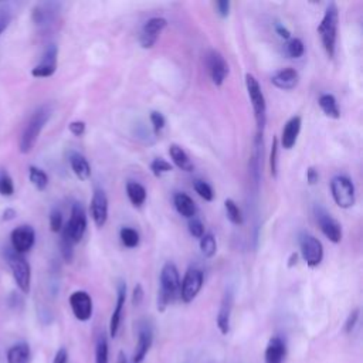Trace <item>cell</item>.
Returning <instances> with one entry per match:
<instances>
[{
    "instance_id": "6da1fadb",
    "label": "cell",
    "mask_w": 363,
    "mask_h": 363,
    "mask_svg": "<svg viewBox=\"0 0 363 363\" xmlns=\"http://www.w3.org/2000/svg\"><path fill=\"white\" fill-rule=\"evenodd\" d=\"M51 115H52V106L50 104H43L31 112L28 121L26 122V125L21 130L20 139H18V149L23 155H27L34 149V146H35L43 129L48 123Z\"/></svg>"
},
{
    "instance_id": "7a4b0ae2",
    "label": "cell",
    "mask_w": 363,
    "mask_h": 363,
    "mask_svg": "<svg viewBox=\"0 0 363 363\" xmlns=\"http://www.w3.org/2000/svg\"><path fill=\"white\" fill-rule=\"evenodd\" d=\"M180 275L173 262H166L160 271V289L157 292V311L164 309L177 298H180Z\"/></svg>"
},
{
    "instance_id": "3957f363",
    "label": "cell",
    "mask_w": 363,
    "mask_h": 363,
    "mask_svg": "<svg viewBox=\"0 0 363 363\" xmlns=\"http://www.w3.org/2000/svg\"><path fill=\"white\" fill-rule=\"evenodd\" d=\"M337 24H339V10H337V6L333 1H330L326 6L323 17L318 26V34L320 37V43L329 58L335 57Z\"/></svg>"
},
{
    "instance_id": "277c9868",
    "label": "cell",
    "mask_w": 363,
    "mask_h": 363,
    "mask_svg": "<svg viewBox=\"0 0 363 363\" xmlns=\"http://www.w3.org/2000/svg\"><path fill=\"white\" fill-rule=\"evenodd\" d=\"M245 88H247L250 102L252 105L255 125H257V133L262 135L265 123H267V102H265V96L262 94L258 79L250 72L245 74Z\"/></svg>"
},
{
    "instance_id": "5b68a950",
    "label": "cell",
    "mask_w": 363,
    "mask_h": 363,
    "mask_svg": "<svg viewBox=\"0 0 363 363\" xmlns=\"http://www.w3.org/2000/svg\"><path fill=\"white\" fill-rule=\"evenodd\" d=\"M6 261L10 267L13 279L17 285V288L23 292V294H28L30 288H31V267L28 264V261L26 259V257L23 254H18L16 251H13L11 248H7L4 252Z\"/></svg>"
},
{
    "instance_id": "8992f818",
    "label": "cell",
    "mask_w": 363,
    "mask_h": 363,
    "mask_svg": "<svg viewBox=\"0 0 363 363\" xmlns=\"http://www.w3.org/2000/svg\"><path fill=\"white\" fill-rule=\"evenodd\" d=\"M61 4L57 1H40L31 10V20L40 31H48L60 18Z\"/></svg>"
},
{
    "instance_id": "52a82bcc",
    "label": "cell",
    "mask_w": 363,
    "mask_h": 363,
    "mask_svg": "<svg viewBox=\"0 0 363 363\" xmlns=\"http://www.w3.org/2000/svg\"><path fill=\"white\" fill-rule=\"evenodd\" d=\"M330 193L336 206L340 208H350L356 201V189L347 176H335L330 180Z\"/></svg>"
},
{
    "instance_id": "ba28073f",
    "label": "cell",
    "mask_w": 363,
    "mask_h": 363,
    "mask_svg": "<svg viewBox=\"0 0 363 363\" xmlns=\"http://www.w3.org/2000/svg\"><path fill=\"white\" fill-rule=\"evenodd\" d=\"M86 225H88L86 213H85L82 204L74 203V206L71 208V216H69L68 221L64 224L61 234L65 235L68 240H71L75 245L82 240V237L86 231Z\"/></svg>"
},
{
    "instance_id": "9c48e42d",
    "label": "cell",
    "mask_w": 363,
    "mask_h": 363,
    "mask_svg": "<svg viewBox=\"0 0 363 363\" xmlns=\"http://www.w3.org/2000/svg\"><path fill=\"white\" fill-rule=\"evenodd\" d=\"M313 216L315 220L322 231V234L333 244H337L342 241L343 237V231H342V225L337 220H335L330 213H328L322 206H315L313 207Z\"/></svg>"
},
{
    "instance_id": "30bf717a",
    "label": "cell",
    "mask_w": 363,
    "mask_h": 363,
    "mask_svg": "<svg viewBox=\"0 0 363 363\" xmlns=\"http://www.w3.org/2000/svg\"><path fill=\"white\" fill-rule=\"evenodd\" d=\"M204 275L199 267H189L180 281V299L184 303H190L200 292L203 286Z\"/></svg>"
},
{
    "instance_id": "8fae6325",
    "label": "cell",
    "mask_w": 363,
    "mask_h": 363,
    "mask_svg": "<svg viewBox=\"0 0 363 363\" xmlns=\"http://www.w3.org/2000/svg\"><path fill=\"white\" fill-rule=\"evenodd\" d=\"M299 248L303 261L309 268L318 267L323 259V245L322 242L312 234H302L299 237Z\"/></svg>"
},
{
    "instance_id": "7c38bea8",
    "label": "cell",
    "mask_w": 363,
    "mask_h": 363,
    "mask_svg": "<svg viewBox=\"0 0 363 363\" xmlns=\"http://www.w3.org/2000/svg\"><path fill=\"white\" fill-rule=\"evenodd\" d=\"M35 242V231L28 224H21L10 233V248L18 254L28 252Z\"/></svg>"
},
{
    "instance_id": "4fadbf2b",
    "label": "cell",
    "mask_w": 363,
    "mask_h": 363,
    "mask_svg": "<svg viewBox=\"0 0 363 363\" xmlns=\"http://www.w3.org/2000/svg\"><path fill=\"white\" fill-rule=\"evenodd\" d=\"M72 315L75 316L77 320L79 322H86L91 319L92 312H94V303H92V298L86 291L78 289L74 291L69 298H68Z\"/></svg>"
},
{
    "instance_id": "5bb4252c",
    "label": "cell",
    "mask_w": 363,
    "mask_h": 363,
    "mask_svg": "<svg viewBox=\"0 0 363 363\" xmlns=\"http://www.w3.org/2000/svg\"><path fill=\"white\" fill-rule=\"evenodd\" d=\"M206 65H207V71L211 78V82L216 86H221L228 75V64L223 57V54L216 50L208 51V54L206 55Z\"/></svg>"
},
{
    "instance_id": "9a60e30c",
    "label": "cell",
    "mask_w": 363,
    "mask_h": 363,
    "mask_svg": "<svg viewBox=\"0 0 363 363\" xmlns=\"http://www.w3.org/2000/svg\"><path fill=\"white\" fill-rule=\"evenodd\" d=\"M57 60H58V47L55 44H50L45 48L38 64L33 67L31 75L34 78H48L54 75L57 69Z\"/></svg>"
},
{
    "instance_id": "2e32d148",
    "label": "cell",
    "mask_w": 363,
    "mask_h": 363,
    "mask_svg": "<svg viewBox=\"0 0 363 363\" xmlns=\"http://www.w3.org/2000/svg\"><path fill=\"white\" fill-rule=\"evenodd\" d=\"M166 26H167V20L163 17L149 18L143 24L139 35V44L142 45V48H152L156 44L160 33L166 28Z\"/></svg>"
},
{
    "instance_id": "e0dca14e",
    "label": "cell",
    "mask_w": 363,
    "mask_h": 363,
    "mask_svg": "<svg viewBox=\"0 0 363 363\" xmlns=\"http://www.w3.org/2000/svg\"><path fill=\"white\" fill-rule=\"evenodd\" d=\"M153 343V329L149 323H140L138 329V340L132 354V363H142Z\"/></svg>"
},
{
    "instance_id": "ac0fdd59",
    "label": "cell",
    "mask_w": 363,
    "mask_h": 363,
    "mask_svg": "<svg viewBox=\"0 0 363 363\" xmlns=\"http://www.w3.org/2000/svg\"><path fill=\"white\" fill-rule=\"evenodd\" d=\"M91 217L94 220V224L101 228L108 221V197L102 189H95L91 204H89Z\"/></svg>"
},
{
    "instance_id": "d6986e66",
    "label": "cell",
    "mask_w": 363,
    "mask_h": 363,
    "mask_svg": "<svg viewBox=\"0 0 363 363\" xmlns=\"http://www.w3.org/2000/svg\"><path fill=\"white\" fill-rule=\"evenodd\" d=\"M125 302H126V284H125V281H119L118 289H116V303H115V308H113L111 319H109V336L111 337H116V335L119 332Z\"/></svg>"
},
{
    "instance_id": "ffe728a7",
    "label": "cell",
    "mask_w": 363,
    "mask_h": 363,
    "mask_svg": "<svg viewBox=\"0 0 363 363\" xmlns=\"http://www.w3.org/2000/svg\"><path fill=\"white\" fill-rule=\"evenodd\" d=\"M233 305H234V295L233 291L228 288L225 289L220 308H218V313H217V328L220 330L221 335H227L230 332V320H231V312H233Z\"/></svg>"
},
{
    "instance_id": "44dd1931",
    "label": "cell",
    "mask_w": 363,
    "mask_h": 363,
    "mask_svg": "<svg viewBox=\"0 0 363 363\" xmlns=\"http://www.w3.org/2000/svg\"><path fill=\"white\" fill-rule=\"evenodd\" d=\"M301 126H302V119L299 115H295L292 118H289L286 121V123L282 128V133H281V140L278 143H281V146L286 150L292 149L298 140L299 132H301Z\"/></svg>"
},
{
    "instance_id": "7402d4cb",
    "label": "cell",
    "mask_w": 363,
    "mask_h": 363,
    "mask_svg": "<svg viewBox=\"0 0 363 363\" xmlns=\"http://www.w3.org/2000/svg\"><path fill=\"white\" fill-rule=\"evenodd\" d=\"M271 82L274 86H277L279 89L291 91L298 85L299 74L295 68H291V67L281 68L274 72V75L271 77Z\"/></svg>"
},
{
    "instance_id": "603a6c76",
    "label": "cell",
    "mask_w": 363,
    "mask_h": 363,
    "mask_svg": "<svg viewBox=\"0 0 363 363\" xmlns=\"http://www.w3.org/2000/svg\"><path fill=\"white\" fill-rule=\"evenodd\" d=\"M286 354V345L281 336L269 337L265 352L264 363H282Z\"/></svg>"
},
{
    "instance_id": "cb8c5ba5",
    "label": "cell",
    "mask_w": 363,
    "mask_h": 363,
    "mask_svg": "<svg viewBox=\"0 0 363 363\" xmlns=\"http://www.w3.org/2000/svg\"><path fill=\"white\" fill-rule=\"evenodd\" d=\"M68 162H69L71 170L79 180L85 182L91 177V166L84 155L78 152H71L68 156Z\"/></svg>"
},
{
    "instance_id": "d4e9b609",
    "label": "cell",
    "mask_w": 363,
    "mask_h": 363,
    "mask_svg": "<svg viewBox=\"0 0 363 363\" xmlns=\"http://www.w3.org/2000/svg\"><path fill=\"white\" fill-rule=\"evenodd\" d=\"M7 363H30L31 349L27 342H17L9 347L6 354Z\"/></svg>"
},
{
    "instance_id": "484cf974",
    "label": "cell",
    "mask_w": 363,
    "mask_h": 363,
    "mask_svg": "<svg viewBox=\"0 0 363 363\" xmlns=\"http://www.w3.org/2000/svg\"><path fill=\"white\" fill-rule=\"evenodd\" d=\"M169 155H170V159L174 163V166H177L180 170L193 172L194 164H193L189 155L186 153V150L182 146H179L176 143H172L169 146Z\"/></svg>"
},
{
    "instance_id": "4316f807",
    "label": "cell",
    "mask_w": 363,
    "mask_h": 363,
    "mask_svg": "<svg viewBox=\"0 0 363 363\" xmlns=\"http://www.w3.org/2000/svg\"><path fill=\"white\" fill-rule=\"evenodd\" d=\"M173 203H174V207H176V210L180 216H183L186 218L196 217L197 207H196V203L193 201V199L189 194L176 193L174 197H173Z\"/></svg>"
},
{
    "instance_id": "83f0119b",
    "label": "cell",
    "mask_w": 363,
    "mask_h": 363,
    "mask_svg": "<svg viewBox=\"0 0 363 363\" xmlns=\"http://www.w3.org/2000/svg\"><path fill=\"white\" fill-rule=\"evenodd\" d=\"M318 105L326 116H329L332 119H339L340 118V109H339L337 101L332 94H322L318 98Z\"/></svg>"
},
{
    "instance_id": "f1b7e54d",
    "label": "cell",
    "mask_w": 363,
    "mask_h": 363,
    "mask_svg": "<svg viewBox=\"0 0 363 363\" xmlns=\"http://www.w3.org/2000/svg\"><path fill=\"white\" fill-rule=\"evenodd\" d=\"M126 194H128L129 201L135 207H140L146 200V189L140 183L133 182V180L126 183Z\"/></svg>"
},
{
    "instance_id": "f546056e",
    "label": "cell",
    "mask_w": 363,
    "mask_h": 363,
    "mask_svg": "<svg viewBox=\"0 0 363 363\" xmlns=\"http://www.w3.org/2000/svg\"><path fill=\"white\" fill-rule=\"evenodd\" d=\"M95 363H109V343L104 332L95 340Z\"/></svg>"
},
{
    "instance_id": "4dcf8cb0",
    "label": "cell",
    "mask_w": 363,
    "mask_h": 363,
    "mask_svg": "<svg viewBox=\"0 0 363 363\" xmlns=\"http://www.w3.org/2000/svg\"><path fill=\"white\" fill-rule=\"evenodd\" d=\"M28 180L40 191L45 190L48 186V174L43 169H40L34 164L28 166Z\"/></svg>"
},
{
    "instance_id": "1f68e13d",
    "label": "cell",
    "mask_w": 363,
    "mask_h": 363,
    "mask_svg": "<svg viewBox=\"0 0 363 363\" xmlns=\"http://www.w3.org/2000/svg\"><path fill=\"white\" fill-rule=\"evenodd\" d=\"M224 210H225V216L227 218L234 224V225H241L244 221L242 213L238 207V204L233 200V199H225L224 200Z\"/></svg>"
},
{
    "instance_id": "d6a6232c",
    "label": "cell",
    "mask_w": 363,
    "mask_h": 363,
    "mask_svg": "<svg viewBox=\"0 0 363 363\" xmlns=\"http://www.w3.org/2000/svg\"><path fill=\"white\" fill-rule=\"evenodd\" d=\"M200 250L201 254L206 258H213L217 252V241L214 234L211 233H204V235L200 238Z\"/></svg>"
},
{
    "instance_id": "836d02e7",
    "label": "cell",
    "mask_w": 363,
    "mask_h": 363,
    "mask_svg": "<svg viewBox=\"0 0 363 363\" xmlns=\"http://www.w3.org/2000/svg\"><path fill=\"white\" fill-rule=\"evenodd\" d=\"M119 238L126 248H136L139 245V233L130 227H122Z\"/></svg>"
},
{
    "instance_id": "e575fe53",
    "label": "cell",
    "mask_w": 363,
    "mask_h": 363,
    "mask_svg": "<svg viewBox=\"0 0 363 363\" xmlns=\"http://www.w3.org/2000/svg\"><path fill=\"white\" fill-rule=\"evenodd\" d=\"M14 194V182L6 169H0V196L10 197Z\"/></svg>"
},
{
    "instance_id": "d590c367",
    "label": "cell",
    "mask_w": 363,
    "mask_h": 363,
    "mask_svg": "<svg viewBox=\"0 0 363 363\" xmlns=\"http://www.w3.org/2000/svg\"><path fill=\"white\" fill-rule=\"evenodd\" d=\"M193 189L206 201H211L214 199V191H213L211 186L204 180H200V179L194 180L193 182Z\"/></svg>"
},
{
    "instance_id": "8d00e7d4",
    "label": "cell",
    "mask_w": 363,
    "mask_h": 363,
    "mask_svg": "<svg viewBox=\"0 0 363 363\" xmlns=\"http://www.w3.org/2000/svg\"><path fill=\"white\" fill-rule=\"evenodd\" d=\"M150 170H152L155 177H160L162 174L172 172L173 166L167 160H164L162 157H156L150 162Z\"/></svg>"
},
{
    "instance_id": "74e56055",
    "label": "cell",
    "mask_w": 363,
    "mask_h": 363,
    "mask_svg": "<svg viewBox=\"0 0 363 363\" xmlns=\"http://www.w3.org/2000/svg\"><path fill=\"white\" fill-rule=\"evenodd\" d=\"M286 52L291 58H301L305 52V45L302 43L301 38H289L288 44H286Z\"/></svg>"
},
{
    "instance_id": "f35d334b",
    "label": "cell",
    "mask_w": 363,
    "mask_h": 363,
    "mask_svg": "<svg viewBox=\"0 0 363 363\" xmlns=\"http://www.w3.org/2000/svg\"><path fill=\"white\" fill-rule=\"evenodd\" d=\"M13 20V10L9 4L6 3H1L0 4V37L1 34L7 30V27L10 26Z\"/></svg>"
},
{
    "instance_id": "ab89813d",
    "label": "cell",
    "mask_w": 363,
    "mask_h": 363,
    "mask_svg": "<svg viewBox=\"0 0 363 363\" xmlns=\"http://www.w3.org/2000/svg\"><path fill=\"white\" fill-rule=\"evenodd\" d=\"M278 138L274 136L272 138V145H271V152H269V170H271V176L277 177L278 173Z\"/></svg>"
},
{
    "instance_id": "60d3db41",
    "label": "cell",
    "mask_w": 363,
    "mask_h": 363,
    "mask_svg": "<svg viewBox=\"0 0 363 363\" xmlns=\"http://www.w3.org/2000/svg\"><path fill=\"white\" fill-rule=\"evenodd\" d=\"M60 248H61V255L67 262L72 261L74 257V242L71 240H68L65 235L61 234V240H60Z\"/></svg>"
},
{
    "instance_id": "b9f144b4",
    "label": "cell",
    "mask_w": 363,
    "mask_h": 363,
    "mask_svg": "<svg viewBox=\"0 0 363 363\" xmlns=\"http://www.w3.org/2000/svg\"><path fill=\"white\" fill-rule=\"evenodd\" d=\"M62 227H64L62 213L58 208L51 210V213H50V230L52 233H61Z\"/></svg>"
},
{
    "instance_id": "7bdbcfd3",
    "label": "cell",
    "mask_w": 363,
    "mask_h": 363,
    "mask_svg": "<svg viewBox=\"0 0 363 363\" xmlns=\"http://www.w3.org/2000/svg\"><path fill=\"white\" fill-rule=\"evenodd\" d=\"M189 233L190 235H193L194 238H201L204 235V224L201 223V220H199L197 217H193V218H189Z\"/></svg>"
},
{
    "instance_id": "ee69618b",
    "label": "cell",
    "mask_w": 363,
    "mask_h": 363,
    "mask_svg": "<svg viewBox=\"0 0 363 363\" xmlns=\"http://www.w3.org/2000/svg\"><path fill=\"white\" fill-rule=\"evenodd\" d=\"M359 316H360V309L359 308H354L353 311L349 312L346 320H345V325H343V332L345 333H352L357 325V320H359Z\"/></svg>"
},
{
    "instance_id": "f6af8a7d",
    "label": "cell",
    "mask_w": 363,
    "mask_h": 363,
    "mask_svg": "<svg viewBox=\"0 0 363 363\" xmlns=\"http://www.w3.org/2000/svg\"><path fill=\"white\" fill-rule=\"evenodd\" d=\"M149 118H150V123H152V126H153L155 133L159 135L160 130H162V129L164 128V125H166L164 116H163L160 112H157V111H152L150 115H149Z\"/></svg>"
},
{
    "instance_id": "bcb514c9",
    "label": "cell",
    "mask_w": 363,
    "mask_h": 363,
    "mask_svg": "<svg viewBox=\"0 0 363 363\" xmlns=\"http://www.w3.org/2000/svg\"><path fill=\"white\" fill-rule=\"evenodd\" d=\"M214 7H216V11L220 17L225 18L228 17L230 14V7H231V3L228 0H218L214 3Z\"/></svg>"
},
{
    "instance_id": "7dc6e473",
    "label": "cell",
    "mask_w": 363,
    "mask_h": 363,
    "mask_svg": "<svg viewBox=\"0 0 363 363\" xmlns=\"http://www.w3.org/2000/svg\"><path fill=\"white\" fill-rule=\"evenodd\" d=\"M85 122L84 121H72V122H69V125H68V129H69V132L74 135V136H82L84 133H85Z\"/></svg>"
},
{
    "instance_id": "c3c4849f",
    "label": "cell",
    "mask_w": 363,
    "mask_h": 363,
    "mask_svg": "<svg viewBox=\"0 0 363 363\" xmlns=\"http://www.w3.org/2000/svg\"><path fill=\"white\" fill-rule=\"evenodd\" d=\"M143 295H145V292H143V286H142V284H136L135 285V288H133V291H132V303H133V306H139L140 303H142V301H143Z\"/></svg>"
},
{
    "instance_id": "681fc988",
    "label": "cell",
    "mask_w": 363,
    "mask_h": 363,
    "mask_svg": "<svg viewBox=\"0 0 363 363\" xmlns=\"http://www.w3.org/2000/svg\"><path fill=\"white\" fill-rule=\"evenodd\" d=\"M52 363H68V350L61 346L55 354H54V359H52Z\"/></svg>"
},
{
    "instance_id": "f907efd6",
    "label": "cell",
    "mask_w": 363,
    "mask_h": 363,
    "mask_svg": "<svg viewBox=\"0 0 363 363\" xmlns=\"http://www.w3.org/2000/svg\"><path fill=\"white\" fill-rule=\"evenodd\" d=\"M306 182L309 186H315L319 182V173L313 166L308 167V170H306Z\"/></svg>"
},
{
    "instance_id": "816d5d0a",
    "label": "cell",
    "mask_w": 363,
    "mask_h": 363,
    "mask_svg": "<svg viewBox=\"0 0 363 363\" xmlns=\"http://www.w3.org/2000/svg\"><path fill=\"white\" fill-rule=\"evenodd\" d=\"M275 33L281 37V38H284V40H289L291 38V31L284 26V24H281V23H275Z\"/></svg>"
},
{
    "instance_id": "f5cc1de1",
    "label": "cell",
    "mask_w": 363,
    "mask_h": 363,
    "mask_svg": "<svg viewBox=\"0 0 363 363\" xmlns=\"http://www.w3.org/2000/svg\"><path fill=\"white\" fill-rule=\"evenodd\" d=\"M296 262H298V252H292L291 255H289V258H288V267L289 268H292L294 265H296Z\"/></svg>"
},
{
    "instance_id": "db71d44e",
    "label": "cell",
    "mask_w": 363,
    "mask_h": 363,
    "mask_svg": "<svg viewBox=\"0 0 363 363\" xmlns=\"http://www.w3.org/2000/svg\"><path fill=\"white\" fill-rule=\"evenodd\" d=\"M16 216V211L13 208H6V211L3 213V218L4 220H13Z\"/></svg>"
},
{
    "instance_id": "11a10c76",
    "label": "cell",
    "mask_w": 363,
    "mask_h": 363,
    "mask_svg": "<svg viewBox=\"0 0 363 363\" xmlns=\"http://www.w3.org/2000/svg\"><path fill=\"white\" fill-rule=\"evenodd\" d=\"M116 363H130L126 357V354L123 352H119L118 353V359H116Z\"/></svg>"
}]
</instances>
